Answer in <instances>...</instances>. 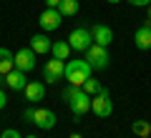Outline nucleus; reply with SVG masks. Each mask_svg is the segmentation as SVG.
<instances>
[{
  "label": "nucleus",
  "instance_id": "nucleus-14",
  "mask_svg": "<svg viewBox=\"0 0 151 138\" xmlns=\"http://www.w3.org/2000/svg\"><path fill=\"white\" fill-rule=\"evenodd\" d=\"M134 43H136V48H139V50H149V48H151V28H149V25L136 28Z\"/></svg>",
  "mask_w": 151,
  "mask_h": 138
},
{
  "label": "nucleus",
  "instance_id": "nucleus-8",
  "mask_svg": "<svg viewBox=\"0 0 151 138\" xmlns=\"http://www.w3.org/2000/svg\"><path fill=\"white\" fill-rule=\"evenodd\" d=\"M63 70H65V60H58V58L48 60L43 68V80L45 83H55V80L63 78Z\"/></svg>",
  "mask_w": 151,
  "mask_h": 138
},
{
  "label": "nucleus",
  "instance_id": "nucleus-23",
  "mask_svg": "<svg viewBox=\"0 0 151 138\" xmlns=\"http://www.w3.org/2000/svg\"><path fill=\"white\" fill-rule=\"evenodd\" d=\"M45 5H48V8H58L60 0H45Z\"/></svg>",
  "mask_w": 151,
  "mask_h": 138
},
{
  "label": "nucleus",
  "instance_id": "nucleus-5",
  "mask_svg": "<svg viewBox=\"0 0 151 138\" xmlns=\"http://www.w3.org/2000/svg\"><path fill=\"white\" fill-rule=\"evenodd\" d=\"M68 45H70V50H83V53H86V50L93 45L91 30H88V28H76V30L68 35Z\"/></svg>",
  "mask_w": 151,
  "mask_h": 138
},
{
  "label": "nucleus",
  "instance_id": "nucleus-21",
  "mask_svg": "<svg viewBox=\"0 0 151 138\" xmlns=\"http://www.w3.org/2000/svg\"><path fill=\"white\" fill-rule=\"evenodd\" d=\"M5 106H8V96H5V90L0 88V111H3Z\"/></svg>",
  "mask_w": 151,
  "mask_h": 138
},
{
  "label": "nucleus",
  "instance_id": "nucleus-20",
  "mask_svg": "<svg viewBox=\"0 0 151 138\" xmlns=\"http://www.w3.org/2000/svg\"><path fill=\"white\" fill-rule=\"evenodd\" d=\"M0 138H23V136L15 131V128H8V131H3V133H0Z\"/></svg>",
  "mask_w": 151,
  "mask_h": 138
},
{
  "label": "nucleus",
  "instance_id": "nucleus-7",
  "mask_svg": "<svg viewBox=\"0 0 151 138\" xmlns=\"http://www.w3.org/2000/svg\"><path fill=\"white\" fill-rule=\"evenodd\" d=\"M38 23H40L43 30H58L60 23H63V15L58 13V8H45L40 13V18H38Z\"/></svg>",
  "mask_w": 151,
  "mask_h": 138
},
{
  "label": "nucleus",
  "instance_id": "nucleus-12",
  "mask_svg": "<svg viewBox=\"0 0 151 138\" xmlns=\"http://www.w3.org/2000/svg\"><path fill=\"white\" fill-rule=\"evenodd\" d=\"M5 85L10 90H23L28 85V78H25V73H23V70H18V68H13L10 73L5 75Z\"/></svg>",
  "mask_w": 151,
  "mask_h": 138
},
{
  "label": "nucleus",
  "instance_id": "nucleus-2",
  "mask_svg": "<svg viewBox=\"0 0 151 138\" xmlns=\"http://www.w3.org/2000/svg\"><path fill=\"white\" fill-rule=\"evenodd\" d=\"M93 68L88 60H68L65 63V70H63V78L68 80V85H78L81 88L88 78H91Z\"/></svg>",
  "mask_w": 151,
  "mask_h": 138
},
{
  "label": "nucleus",
  "instance_id": "nucleus-19",
  "mask_svg": "<svg viewBox=\"0 0 151 138\" xmlns=\"http://www.w3.org/2000/svg\"><path fill=\"white\" fill-rule=\"evenodd\" d=\"M81 88H83V90H86L88 96H96V93H101V90H103V88H101V83H98V80H96V78H88V80H86V83H83V85H81Z\"/></svg>",
  "mask_w": 151,
  "mask_h": 138
},
{
  "label": "nucleus",
  "instance_id": "nucleus-6",
  "mask_svg": "<svg viewBox=\"0 0 151 138\" xmlns=\"http://www.w3.org/2000/svg\"><path fill=\"white\" fill-rule=\"evenodd\" d=\"M86 60L91 63V68H96V70L108 68V60H111V55H108V48H103V45H96V43H93L91 48L86 50Z\"/></svg>",
  "mask_w": 151,
  "mask_h": 138
},
{
  "label": "nucleus",
  "instance_id": "nucleus-16",
  "mask_svg": "<svg viewBox=\"0 0 151 138\" xmlns=\"http://www.w3.org/2000/svg\"><path fill=\"white\" fill-rule=\"evenodd\" d=\"M50 53H53V58H58V60H68L70 45H68L65 40H55L53 45H50Z\"/></svg>",
  "mask_w": 151,
  "mask_h": 138
},
{
  "label": "nucleus",
  "instance_id": "nucleus-22",
  "mask_svg": "<svg viewBox=\"0 0 151 138\" xmlns=\"http://www.w3.org/2000/svg\"><path fill=\"white\" fill-rule=\"evenodd\" d=\"M129 3H131V5H139V8H146L151 0H129Z\"/></svg>",
  "mask_w": 151,
  "mask_h": 138
},
{
  "label": "nucleus",
  "instance_id": "nucleus-3",
  "mask_svg": "<svg viewBox=\"0 0 151 138\" xmlns=\"http://www.w3.org/2000/svg\"><path fill=\"white\" fill-rule=\"evenodd\" d=\"M25 118L28 123H35L38 128H43V131H50V128H55V113L48 111V108H28L25 111Z\"/></svg>",
  "mask_w": 151,
  "mask_h": 138
},
{
  "label": "nucleus",
  "instance_id": "nucleus-9",
  "mask_svg": "<svg viewBox=\"0 0 151 138\" xmlns=\"http://www.w3.org/2000/svg\"><path fill=\"white\" fill-rule=\"evenodd\" d=\"M15 68L23 70V73H28V70L35 68V53H33L30 48H23L15 53Z\"/></svg>",
  "mask_w": 151,
  "mask_h": 138
},
{
  "label": "nucleus",
  "instance_id": "nucleus-24",
  "mask_svg": "<svg viewBox=\"0 0 151 138\" xmlns=\"http://www.w3.org/2000/svg\"><path fill=\"white\" fill-rule=\"evenodd\" d=\"M3 85H5V75L0 73V88H3Z\"/></svg>",
  "mask_w": 151,
  "mask_h": 138
},
{
  "label": "nucleus",
  "instance_id": "nucleus-29",
  "mask_svg": "<svg viewBox=\"0 0 151 138\" xmlns=\"http://www.w3.org/2000/svg\"><path fill=\"white\" fill-rule=\"evenodd\" d=\"M25 138H35V136H25Z\"/></svg>",
  "mask_w": 151,
  "mask_h": 138
},
{
  "label": "nucleus",
  "instance_id": "nucleus-25",
  "mask_svg": "<svg viewBox=\"0 0 151 138\" xmlns=\"http://www.w3.org/2000/svg\"><path fill=\"white\" fill-rule=\"evenodd\" d=\"M70 138H83V136H81V133H70Z\"/></svg>",
  "mask_w": 151,
  "mask_h": 138
},
{
  "label": "nucleus",
  "instance_id": "nucleus-15",
  "mask_svg": "<svg viewBox=\"0 0 151 138\" xmlns=\"http://www.w3.org/2000/svg\"><path fill=\"white\" fill-rule=\"evenodd\" d=\"M13 68H15V55H13L8 48H0V73L8 75Z\"/></svg>",
  "mask_w": 151,
  "mask_h": 138
},
{
  "label": "nucleus",
  "instance_id": "nucleus-18",
  "mask_svg": "<svg viewBox=\"0 0 151 138\" xmlns=\"http://www.w3.org/2000/svg\"><path fill=\"white\" fill-rule=\"evenodd\" d=\"M131 131H134L139 138H149V133H151V123H149V121H136L134 126H131Z\"/></svg>",
  "mask_w": 151,
  "mask_h": 138
},
{
  "label": "nucleus",
  "instance_id": "nucleus-13",
  "mask_svg": "<svg viewBox=\"0 0 151 138\" xmlns=\"http://www.w3.org/2000/svg\"><path fill=\"white\" fill-rule=\"evenodd\" d=\"M50 38L48 35H43V33H38V35H33L30 38V50L35 55H43V53H50Z\"/></svg>",
  "mask_w": 151,
  "mask_h": 138
},
{
  "label": "nucleus",
  "instance_id": "nucleus-4",
  "mask_svg": "<svg viewBox=\"0 0 151 138\" xmlns=\"http://www.w3.org/2000/svg\"><path fill=\"white\" fill-rule=\"evenodd\" d=\"M91 111L96 113L98 118H108L113 113V103H111V96H108V90L103 88L101 93L91 96Z\"/></svg>",
  "mask_w": 151,
  "mask_h": 138
},
{
  "label": "nucleus",
  "instance_id": "nucleus-17",
  "mask_svg": "<svg viewBox=\"0 0 151 138\" xmlns=\"http://www.w3.org/2000/svg\"><path fill=\"white\" fill-rule=\"evenodd\" d=\"M58 13H60L63 18H73L76 13H78V0H60Z\"/></svg>",
  "mask_w": 151,
  "mask_h": 138
},
{
  "label": "nucleus",
  "instance_id": "nucleus-26",
  "mask_svg": "<svg viewBox=\"0 0 151 138\" xmlns=\"http://www.w3.org/2000/svg\"><path fill=\"white\" fill-rule=\"evenodd\" d=\"M146 10H149V18H151V3H149V5H146Z\"/></svg>",
  "mask_w": 151,
  "mask_h": 138
},
{
  "label": "nucleus",
  "instance_id": "nucleus-1",
  "mask_svg": "<svg viewBox=\"0 0 151 138\" xmlns=\"http://www.w3.org/2000/svg\"><path fill=\"white\" fill-rule=\"evenodd\" d=\"M63 98L68 101L70 113H73L76 118H83L91 111V96H88L83 88H78V85H68V88L63 90Z\"/></svg>",
  "mask_w": 151,
  "mask_h": 138
},
{
  "label": "nucleus",
  "instance_id": "nucleus-10",
  "mask_svg": "<svg viewBox=\"0 0 151 138\" xmlns=\"http://www.w3.org/2000/svg\"><path fill=\"white\" fill-rule=\"evenodd\" d=\"M91 35H93V43H96V45H103V48H108V45L113 43V30L108 25H103V23L93 28Z\"/></svg>",
  "mask_w": 151,
  "mask_h": 138
},
{
  "label": "nucleus",
  "instance_id": "nucleus-28",
  "mask_svg": "<svg viewBox=\"0 0 151 138\" xmlns=\"http://www.w3.org/2000/svg\"><path fill=\"white\" fill-rule=\"evenodd\" d=\"M146 25H149V28H151V20H149V23H146Z\"/></svg>",
  "mask_w": 151,
  "mask_h": 138
},
{
  "label": "nucleus",
  "instance_id": "nucleus-11",
  "mask_svg": "<svg viewBox=\"0 0 151 138\" xmlns=\"http://www.w3.org/2000/svg\"><path fill=\"white\" fill-rule=\"evenodd\" d=\"M23 93H25V101L38 103V101H43V96H45V85L38 83V80H28V85L23 88Z\"/></svg>",
  "mask_w": 151,
  "mask_h": 138
},
{
  "label": "nucleus",
  "instance_id": "nucleus-27",
  "mask_svg": "<svg viewBox=\"0 0 151 138\" xmlns=\"http://www.w3.org/2000/svg\"><path fill=\"white\" fill-rule=\"evenodd\" d=\"M106 3H121V0H106Z\"/></svg>",
  "mask_w": 151,
  "mask_h": 138
}]
</instances>
